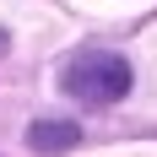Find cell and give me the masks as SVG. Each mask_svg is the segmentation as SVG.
<instances>
[{
	"label": "cell",
	"instance_id": "2",
	"mask_svg": "<svg viewBox=\"0 0 157 157\" xmlns=\"http://www.w3.org/2000/svg\"><path fill=\"white\" fill-rule=\"evenodd\" d=\"M76 141H81V130L71 125V119H38V125L27 130V146H33V152H44V157H60V152H71Z\"/></svg>",
	"mask_w": 157,
	"mask_h": 157
},
{
	"label": "cell",
	"instance_id": "1",
	"mask_svg": "<svg viewBox=\"0 0 157 157\" xmlns=\"http://www.w3.org/2000/svg\"><path fill=\"white\" fill-rule=\"evenodd\" d=\"M60 87L71 98H81V103H119V98L130 92V60L125 54H109V49H87V54H76V60L60 71Z\"/></svg>",
	"mask_w": 157,
	"mask_h": 157
}]
</instances>
